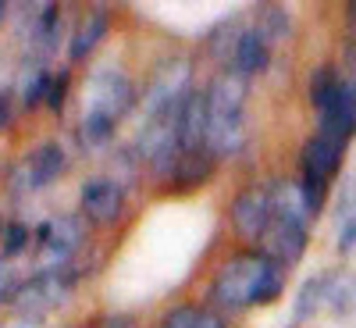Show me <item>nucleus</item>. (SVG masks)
Wrapping results in <instances>:
<instances>
[{"instance_id":"obj_10","label":"nucleus","mask_w":356,"mask_h":328,"mask_svg":"<svg viewBox=\"0 0 356 328\" xmlns=\"http://www.w3.org/2000/svg\"><path fill=\"white\" fill-rule=\"evenodd\" d=\"M264 257H271L275 264H296L307 250V225H296V221H285V218H271L264 232Z\"/></svg>"},{"instance_id":"obj_9","label":"nucleus","mask_w":356,"mask_h":328,"mask_svg":"<svg viewBox=\"0 0 356 328\" xmlns=\"http://www.w3.org/2000/svg\"><path fill=\"white\" fill-rule=\"evenodd\" d=\"M122 207H125V196L114 178H89L82 186V211L93 225H114L122 218Z\"/></svg>"},{"instance_id":"obj_17","label":"nucleus","mask_w":356,"mask_h":328,"mask_svg":"<svg viewBox=\"0 0 356 328\" xmlns=\"http://www.w3.org/2000/svg\"><path fill=\"white\" fill-rule=\"evenodd\" d=\"M321 304H328V275H317V279H307L300 296H296V318H310L314 311H321Z\"/></svg>"},{"instance_id":"obj_27","label":"nucleus","mask_w":356,"mask_h":328,"mask_svg":"<svg viewBox=\"0 0 356 328\" xmlns=\"http://www.w3.org/2000/svg\"><path fill=\"white\" fill-rule=\"evenodd\" d=\"M8 328H36V325H29V321H15V325H8Z\"/></svg>"},{"instance_id":"obj_3","label":"nucleus","mask_w":356,"mask_h":328,"mask_svg":"<svg viewBox=\"0 0 356 328\" xmlns=\"http://www.w3.org/2000/svg\"><path fill=\"white\" fill-rule=\"evenodd\" d=\"M246 79L243 75H218L207 89V154L211 157H228L239 154L246 143Z\"/></svg>"},{"instance_id":"obj_12","label":"nucleus","mask_w":356,"mask_h":328,"mask_svg":"<svg viewBox=\"0 0 356 328\" xmlns=\"http://www.w3.org/2000/svg\"><path fill=\"white\" fill-rule=\"evenodd\" d=\"M267 61H271V43H267V36L260 33L257 25L243 29L239 43H235V54H232V72L243 75V79H250V75L264 72Z\"/></svg>"},{"instance_id":"obj_28","label":"nucleus","mask_w":356,"mask_h":328,"mask_svg":"<svg viewBox=\"0 0 356 328\" xmlns=\"http://www.w3.org/2000/svg\"><path fill=\"white\" fill-rule=\"evenodd\" d=\"M349 18H353V29H356V4L349 8Z\"/></svg>"},{"instance_id":"obj_7","label":"nucleus","mask_w":356,"mask_h":328,"mask_svg":"<svg viewBox=\"0 0 356 328\" xmlns=\"http://www.w3.org/2000/svg\"><path fill=\"white\" fill-rule=\"evenodd\" d=\"M65 164H68L65 146L57 143V139H47V143H40L36 150L22 161V168L15 171V189H18V193L43 189V186H50L54 178L65 171Z\"/></svg>"},{"instance_id":"obj_8","label":"nucleus","mask_w":356,"mask_h":328,"mask_svg":"<svg viewBox=\"0 0 356 328\" xmlns=\"http://www.w3.org/2000/svg\"><path fill=\"white\" fill-rule=\"evenodd\" d=\"M271 218H275V200L267 189H246V193H239V200L232 207L235 232H239L243 240H264Z\"/></svg>"},{"instance_id":"obj_6","label":"nucleus","mask_w":356,"mask_h":328,"mask_svg":"<svg viewBox=\"0 0 356 328\" xmlns=\"http://www.w3.org/2000/svg\"><path fill=\"white\" fill-rule=\"evenodd\" d=\"M72 289H75L72 272H50V275H40L33 282H22L11 296V304H15L18 314H47L61 304Z\"/></svg>"},{"instance_id":"obj_21","label":"nucleus","mask_w":356,"mask_h":328,"mask_svg":"<svg viewBox=\"0 0 356 328\" xmlns=\"http://www.w3.org/2000/svg\"><path fill=\"white\" fill-rule=\"evenodd\" d=\"M25 243H29V228H25V225H8V228H4V253H8V257L22 253Z\"/></svg>"},{"instance_id":"obj_5","label":"nucleus","mask_w":356,"mask_h":328,"mask_svg":"<svg viewBox=\"0 0 356 328\" xmlns=\"http://www.w3.org/2000/svg\"><path fill=\"white\" fill-rule=\"evenodd\" d=\"M79 243H82V221L79 218H54V221H47L40 228V243H36L40 275L65 272V264L79 250Z\"/></svg>"},{"instance_id":"obj_18","label":"nucleus","mask_w":356,"mask_h":328,"mask_svg":"<svg viewBox=\"0 0 356 328\" xmlns=\"http://www.w3.org/2000/svg\"><path fill=\"white\" fill-rule=\"evenodd\" d=\"M257 29L267 36V43H271V40H282V36L289 33V11H285V8H260Z\"/></svg>"},{"instance_id":"obj_14","label":"nucleus","mask_w":356,"mask_h":328,"mask_svg":"<svg viewBox=\"0 0 356 328\" xmlns=\"http://www.w3.org/2000/svg\"><path fill=\"white\" fill-rule=\"evenodd\" d=\"M104 33H107V11H100V8L89 11V15L79 22L75 36H72V61H82V57L100 43Z\"/></svg>"},{"instance_id":"obj_25","label":"nucleus","mask_w":356,"mask_h":328,"mask_svg":"<svg viewBox=\"0 0 356 328\" xmlns=\"http://www.w3.org/2000/svg\"><path fill=\"white\" fill-rule=\"evenodd\" d=\"M100 328H136V321H132V318H122V314H114V318H107Z\"/></svg>"},{"instance_id":"obj_13","label":"nucleus","mask_w":356,"mask_h":328,"mask_svg":"<svg viewBox=\"0 0 356 328\" xmlns=\"http://www.w3.org/2000/svg\"><path fill=\"white\" fill-rule=\"evenodd\" d=\"M342 150L346 146L342 143H335V139H328V136H310L307 143H303V154H300V161H303V175H317V178H328L339 171V164H342Z\"/></svg>"},{"instance_id":"obj_20","label":"nucleus","mask_w":356,"mask_h":328,"mask_svg":"<svg viewBox=\"0 0 356 328\" xmlns=\"http://www.w3.org/2000/svg\"><path fill=\"white\" fill-rule=\"evenodd\" d=\"M296 186H300V193H303L307 211H310V214H317L321 207H324V196H328V182H324V178H317V175H303Z\"/></svg>"},{"instance_id":"obj_15","label":"nucleus","mask_w":356,"mask_h":328,"mask_svg":"<svg viewBox=\"0 0 356 328\" xmlns=\"http://www.w3.org/2000/svg\"><path fill=\"white\" fill-rule=\"evenodd\" d=\"M339 89H342V75L335 72V68H317L314 75H310V104H314V111L317 114H324L332 107V100L339 97Z\"/></svg>"},{"instance_id":"obj_29","label":"nucleus","mask_w":356,"mask_h":328,"mask_svg":"<svg viewBox=\"0 0 356 328\" xmlns=\"http://www.w3.org/2000/svg\"><path fill=\"white\" fill-rule=\"evenodd\" d=\"M0 18H4V4H0Z\"/></svg>"},{"instance_id":"obj_22","label":"nucleus","mask_w":356,"mask_h":328,"mask_svg":"<svg viewBox=\"0 0 356 328\" xmlns=\"http://www.w3.org/2000/svg\"><path fill=\"white\" fill-rule=\"evenodd\" d=\"M65 93H68V75L61 72L57 79H50V89H47V104H50L54 111H61V104H65Z\"/></svg>"},{"instance_id":"obj_23","label":"nucleus","mask_w":356,"mask_h":328,"mask_svg":"<svg viewBox=\"0 0 356 328\" xmlns=\"http://www.w3.org/2000/svg\"><path fill=\"white\" fill-rule=\"evenodd\" d=\"M339 221H342V228H339V250H353L356 247V214H346Z\"/></svg>"},{"instance_id":"obj_1","label":"nucleus","mask_w":356,"mask_h":328,"mask_svg":"<svg viewBox=\"0 0 356 328\" xmlns=\"http://www.w3.org/2000/svg\"><path fill=\"white\" fill-rule=\"evenodd\" d=\"M282 264L264 253H243L218 267L214 275V300L225 311H243L257 304H271L282 292Z\"/></svg>"},{"instance_id":"obj_11","label":"nucleus","mask_w":356,"mask_h":328,"mask_svg":"<svg viewBox=\"0 0 356 328\" xmlns=\"http://www.w3.org/2000/svg\"><path fill=\"white\" fill-rule=\"evenodd\" d=\"M317 118H321V136H328V139L346 146V139L356 132V79H342L339 97Z\"/></svg>"},{"instance_id":"obj_24","label":"nucleus","mask_w":356,"mask_h":328,"mask_svg":"<svg viewBox=\"0 0 356 328\" xmlns=\"http://www.w3.org/2000/svg\"><path fill=\"white\" fill-rule=\"evenodd\" d=\"M11 289H15V279H11V272H8V267L0 264V300H8V296H15Z\"/></svg>"},{"instance_id":"obj_4","label":"nucleus","mask_w":356,"mask_h":328,"mask_svg":"<svg viewBox=\"0 0 356 328\" xmlns=\"http://www.w3.org/2000/svg\"><path fill=\"white\" fill-rule=\"evenodd\" d=\"M189 82H193V65L186 57H171L164 61L150 86H146V97H143V122H150V118H161V114H175L182 111L186 100H189Z\"/></svg>"},{"instance_id":"obj_2","label":"nucleus","mask_w":356,"mask_h":328,"mask_svg":"<svg viewBox=\"0 0 356 328\" xmlns=\"http://www.w3.org/2000/svg\"><path fill=\"white\" fill-rule=\"evenodd\" d=\"M132 107V82L118 68H100L89 75L82 89V118H79V139L86 146H104L114 125L122 122Z\"/></svg>"},{"instance_id":"obj_16","label":"nucleus","mask_w":356,"mask_h":328,"mask_svg":"<svg viewBox=\"0 0 356 328\" xmlns=\"http://www.w3.org/2000/svg\"><path fill=\"white\" fill-rule=\"evenodd\" d=\"M161 328H225V321L214 314V311H203V307H175L164 321H161Z\"/></svg>"},{"instance_id":"obj_26","label":"nucleus","mask_w":356,"mask_h":328,"mask_svg":"<svg viewBox=\"0 0 356 328\" xmlns=\"http://www.w3.org/2000/svg\"><path fill=\"white\" fill-rule=\"evenodd\" d=\"M11 122V97L4 93V97H0V125H8Z\"/></svg>"},{"instance_id":"obj_19","label":"nucleus","mask_w":356,"mask_h":328,"mask_svg":"<svg viewBox=\"0 0 356 328\" xmlns=\"http://www.w3.org/2000/svg\"><path fill=\"white\" fill-rule=\"evenodd\" d=\"M328 304H332L335 314H349L353 311V304H356V279L353 275L328 282Z\"/></svg>"},{"instance_id":"obj_30","label":"nucleus","mask_w":356,"mask_h":328,"mask_svg":"<svg viewBox=\"0 0 356 328\" xmlns=\"http://www.w3.org/2000/svg\"><path fill=\"white\" fill-rule=\"evenodd\" d=\"M0 235H4V225H0Z\"/></svg>"}]
</instances>
